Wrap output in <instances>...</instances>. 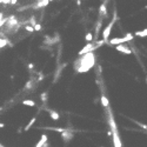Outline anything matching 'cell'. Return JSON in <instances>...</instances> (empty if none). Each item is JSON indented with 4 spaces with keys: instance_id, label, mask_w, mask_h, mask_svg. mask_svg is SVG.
I'll return each mask as SVG.
<instances>
[{
    "instance_id": "6da1fadb",
    "label": "cell",
    "mask_w": 147,
    "mask_h": 147,
    "mask_svg": "<svg viewBox=\"0 0 147 147\" xmlns=\"http://www.w3.org/2000/svg\"><path fill=\"white\" fill-rule=\"evenodd\" d=\"M133 38H134V35L131 34V33H128L127 35H125V37H122V38H114V39H111L110 41H108V44L113 45V46H118V45H121V44H124V42H126V41H131Z\"/></svg>"
},
{
    "instance_id": "7a4b0ae2",
    "label": "cell",
    "mask_w": 147,
    "mask_h": 147,
    "mask_svg": "<svg viewBox=\"0 0 147 147\" xmlns=\"http://www.w3.org/2000/svg\"><path fill=\"white\" fill-rule=\"evenodd\" d=\"M111 126H112V133H113V141H114V147H121V142H120L119 135L117 132V127L113 119H111Z\"/></svg>"
},
{
    "instance_id": "3957f363",
    "label": "cell",
    "mask_w": 147,
    "mask_h": 147,
    "mask_svg": "<svg viewBox=\"0 0 147 147\" xmlns=\"http://www.w3.org/2000/svg\"><path fill=\"white\" fill-rule=\"evenodd\" d=\"M115 20H117V15L114 17V19L111 21L110 24H108V26L105 28V29H104V32H102V40H105L106 42H108V40H107V39H108V37H110L111 31H112V27H113V25H114V21H115Z\"/></svg>"
},
{
    "instance_id": "277c9868",
    "label": "cell",
    "mask_w": 147,
    "mask_h": 147,
    "mask_svg": "<svg viewBox=\"0 0 147 147\" xmlns=\"http://www.w3.org/2000/svg\"><path fill=\"white\" fill-rule=\"evenodd\" d=\"M95 48H97V45H94V44H92V42H90V44H87V45H86V46L84 47L83 49L79 52V55H84V54L90 53V52H93Z\"/></svg>"
},
{
    "instance_id": "5b68a950",
    "label": "cell",
    "mask_w": 147,
    "mask_h": 147,
    "mask_svg": "<svg viewBox=\"0 0 147 147\" xmlns=\"http://www.w3.org/2000/svg\"><path fill=\"white\" fill-rule=\"evenodd\" d=\"M115 48H117V51H118V52H121V53H124V54H131V53H132V52H131V49H129L127 46H125L124 44L115 46Z\"/></svg>"
},
{
    "instance_id": "8992f818",
    "label": "cell",
    "mask_w": 147,
    "mask_h": 147,
    "mask_svg": "<svg viewBox=\"0 0 147 147\" xmlns=\"http://www.w3.org/2000/svg\"><path fill=\"white\" fill-rule=\"evenodd\" d=\"M48 2H49V0H39L37 4L33 6V8H40V7H45V6H47L48 5Z\"/></svg>"
},
{
    "instance_id": "52a82bcc",
    "label": "cell",
    "mask_w": 147,
    "mask_h": 147,
    "mask_svg": "<svg viewBox=\"0 0 147 147\" xmlns=\"http://www.w3.org/2000/svg\"><path fill=\"white\" fill-rule=\"evenodd\" d=\"M46 141H47V135L46 134H42V135H41V139L38 141V144L35 145V147H42L46 144Z\"/></svg>"
},
{
    "instance_id": "ba28073f",
    "label": "cell",
    "mask_w": 147,
    "mask_h": 147,
    "mask_svg": "<svg viewBox=\"0 0 147 147\" xmlns=\"http://www.w3.org/2000/svg\"><path fill=\"white\" fill-rule=\"evenodd\" d=\"M99 13L102 18H105L107 15V9H106V5L105 4H101V6L99 7Z\"/></svg>"
},
{
    "instance_id": "9c48e42d",
    "label": "cell",
    "mask_w": 147,
    "mask_h": 147,
    "mask_svg": "<svg viewBox=\"0 0 147 147\" xmlns=\"http://www.w3.org/2000/svg\"><path fill=\"white\" fill-rule=\"evenodd\" d=\"M72 137H73V134H72L71 131H68V129H66L64 133H63V138H64L65 141H68L70 139H72Z\"/></svg>"
},
{
    "instance_id": "30bf717a",
    "label": "cell",
    "mask_w": 147,
    "mask_h": 147,
    "mask_svg": "<svg viewBox=\"0 0 147 147\" xmlns=\"http://www.w3.org/2000/svg\"><path fill=\"white\" fill-rule=\"evenodd\" d=\"M100 100H101V104H102V106L104 107H108V105H110V101H108V99L102 94L101 95V98H100Z\"/></svg>"
},
{
    "instance_id": "8fae6325",
    "label": "cell",
    "mask_w": 147,
    "mask_h": 147,
    "mask_svg": "<svg viewBox=\"0 0 147 147\" xmlns=\"http://www.w3.org/2000/svg\"><path fill=\"white\" fill-rule=\"evenodd\" d=\"M134 35L137 37H146L147 35V29H144V31H139V32H135Z\"/></svg>"
},
{
    "instance_id": "7c38bea8",
    "label": "cell",
    "mask_w": 147,
    "mask_h": 147,
    "mask_svg": "<svg viewBox=\"0 0 147 147\" xmlns=\"http://www.w3.org/2000/svg\"><path fill=\"white\" fill-rule=\"evenodd\" d=\"M49 115H51V118H52L53 120L59 119V114H58L56 112H54V111H49Z\"/></svg>"
},
{
    "instance_id": "4fadbf2b",
    "label": "cell",
    "mask_w": 147,
    "mask_h": 147,
    "mask_svg": "<svg viewBox=\"0 0 147 147\" xmlns=\"http://www.w3.org/2000/svg\"><path fill=\"white\" fill-rule=\"evenodd\" d=\"M22 104H24V105H26V106H31V107L35 106V102H34L33 100H24V101H22Z\"/></svg>"
},
{
    "instance_id": "5bb4252c",
    "label": "cell",
    "mask_w": 147,
    "mask_h": 147,
    "mask_svg": "<svg viewBox=\"0 0 147 147\" xmlns=\"http://www.w3.org/2000/svg\"><path fill=\"white\" fill-rule=\"evenodd\" d=\"M35 120H37L35 118H32V119H31V121L28 122V125L26 126V127H25V131H28V129L31 128V126H33V124L35 122Z\"/></svg>"
},
{
    "instance_id": "9a60e30c",
    "label": "cell",
    "mask_w": 147,
    "mask_h": 147,
    "mask_svg": "<svg viewBox=\"0 0 147 147\" xmlns=\"http://www.w3.org/2000/svg\"><path fill=\"white\" fill-rule=\"evenodd\" d=\"M29 25H31V26H33V27H34V26L37 25V21H35V17H31V18H29Z\"/></svg>"
},
{
    "instance_id": "2e32d148",
    "label": "cell",
    "mask_w": 147,
    "mask_h": 147,
    "mask_svg": "<svg viewBox=\"0 0 147 147\" xmlns=\"http://www.w3.org/2000/svg\"><path fill=\"white\" fill-rule=\"evenodd\" d=\"M85 39H86V41H88V42H92L93 35L91 34V33H87V34H86V37H85Z\"/></svg>"
},
{
    "instance_id": "e0dca14e",
    "label": "cell",
    "mask_w": 147,
    "mask_h": 147,
    "mask_svg": "<svg viewBox=\"0 0 147 147\" xmlns=\"http://www.w3.org/2000/svg\"><path fill=\"white\" fill-rule=\"evenodd\" d=\"M25 29H26L27 32H34V31H35L34 27H33V26H31V25H26V26H25Z\"/></svg>"
},
{
    "instance_id": "ac0fdd59",
    "label": "cell",
    "mask_w": 147,
    "mask_h": 147,
    "mask_svg": "<svg viewBox=\"0 0 147 147\" xmlns=\"http://www.w3.org/2000/svg\"><path fill=\"white\" fill-rule=\"evenodd\" d=\"M100 28H101V20L98 22V25H97V27H95V33L98 34L99 33V31H100Z\"/></svg>"
},
{
    "instance_id": "d6986e66",
    "label": "cell",
    "mask_w": 147,
    "mask_h": 147,
    "mask_svg": "<svg viewBox=\"0 0 147 147\" xmlns=\"http://www.w3.org/2000/svg\"><path fill=\"white\" fill-rule=\"evenodd\" d=\"M7 45V40H4V39H1V44H0V47L2 48L4 46H6Z\"/></svg>"
},
{
    "instance_id": "ffe728a7",
    "label": "cell",
    "mask_w": 147,
    "mask_h": 147,
    "mask_svg": "<svg viewBox=\"0 0 147 147\" xmlns=\"http://www.w3.org/2000/svg\"><path fill=\"white\" fill-rule=\"evenodd\" d=\"M41 100L42 101L47 100V93H42V94H41Z\"/></svg>"
},
{
    "instance_id": "44dd1931",
    "label": "cell",
    "mask_w": 147,
    "mask_h": 147,
    "mask_svg": "<svg viewBox=\"0 0 147 147\" xmlns=\"http://www.w3.org/2000/svg\"><path fill=\"white\" fill-rule=\"evenodd\" d=\"M34 29H35V31H40V29H41V25H40V24H37V25L34 26Z\"/></svg>"
},
{
    "instance_id": "7402d4cb",
    "label": "cell",
    "mask_w": 147,
    "mask_h": 147,
    "mask_svg": "<svg viewBox=\"0 0 147 147\" xmlns=\"http://www.w3.org/2000/svg\"><path fill=\"white\" fill-rule=\"evenodd\" d=\"M0 2H1V4H6V5H7V4H11V0H0Z\"/></svg>"
},
{
    "instance_id": "603a6c76",
    "label": "cell",
    "mask_w": 147,
    "mask_h": 147,
    "mask_svg": "<svg viewBox=\"0 0 147 147\" xmlns=\"http://www.w3.org/2000/svg\"><path fill=\"white\" fill-rule=\"evenodd\" d=\"M17 2H18V0H11V4H12V5H15Z\"/></svg>"
},
{
    "instance_id": "cb8c5ba5",
    "label": "cell",
    "mask_w": 147,
    "mask_h": 147,
    "mask_svg": "<svg viewBox=\"0 0 147 147\" xmlns=\"http://www.w3.org/2000/svg\"><path fill=\"white\" fill-rule=\"evenodd\" d=\"M77 4H78V5L80 6V5H81V1H80V0H78V1H77Z\"/></svg>"
},
{
    "instance_id": "d4e9b609",
    "label": "cell",
    "mask_w": 147,
    "mask_h": 147,
    "mask_svg": "<svg viewBox=\"0 0 147 147\" xmlns=\"http://www.w3.org/2000/svg\"><path fill=\"white\" fill-rule=\"evenodd\" d=\"M0 147H4V146H2V145H1V146H0Z\"/></svg>"
},
{
    "instance_id": "484cf974",
    "label": "cell",
    "mask_w": 147,
    "mask_h": 147,
    "mask_svg": "<svg viewBox=\"0 0 147 147\" xmlns=\"http://www.w3.org/2000/svg\"><path fill=\"white\" fill-rule=\"evenodd\" d=\"M146 81H147V78H146Z\"/></svg>"
}]
</instances>
